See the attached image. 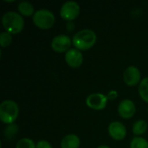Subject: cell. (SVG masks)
Here are the masks:
<instances>
[{"label": "cell", "instance_id": "6da1fadb", "mask_svg": "<svg viewBox=\"0 0 148 148\" xmlns=\"http://www.w3.org/2000/svg\"><path fill=\"white\" fill-rule=\"evenodd\" d=\"M2 23L6 31L10 34H17L21 32L24 27V20L23 16L15 11H8L3 14Z\"/></svg>", "mask_w": 148, "mask_h": 148}, {"label": "cell", "instance_id": "7a4b0ae2", "mask_svg": "<svg viewBox=\"0 0 148 148\" xmlns=\"http://www.w3.org/2000/svg\"><path fill=\"white\" fill-rule=\"evenodd\" d=\"M96 38L95 31L89 29H84L74 35L72 42L77 49L87 50L95 45Z\"/></svg>", "mask_w": 148, "mask_h": 148}, {"label": "cell", "instance_id": "3957f363", "mask_svg": "<svg viewBox=\"0 0 148 148\" xmlns=\"http://www.w3.org/2000/svg\"><path fill=\"white\" fill-rule=\"evenodd\" d=\"M19 108L17 104L11 101H3L0 105V119L5 124H12L17 118Z\"/></svg>", "mask_w": 148, "mask_h": 148}, {"label": "cell", "instance_id": "277c9868", "mask_svg": "<svg viewBox=\"0 0 148 148\" xmlns=\"http://www.w3.org/2000/svg\"><path fill=\"white\" fill-rule=\"evenodd\" d=\"M56 21L54 14L46 9H41L35 12L33 15V23L41 29L51 28Z\"/></svg>", "mask_w": 148, "mask_h": 148}, {"label": "cell", "instance_id": "5b68a950", "mask_svg": "<svg viewBox=\"0 0 148 148\" xmlns=\"http://www.w3.org/2000/svg\"><path fill=\"white\" fill-rule=\"evenodd\" d=\"M80 12V6L75 1H67L65 2L60 10L61 16L68 21L75 19Z\"/></svg>", "mask_w": 148, "mask_h": 148}, {"label": "cell", "instance_id": "8992f818", "mask_svg": "<svg viewBox=\"0 0 148 148\" xmlns=\"http://www.w3.org/2000/svg\"><path fill=\"white\" fill-rule=\"evenodd\" d=\"M107 101H108V97L99 93L92 94L88 95L86 99V103L88 107L95 110L103 109L107 106Z\"/></svg>", "mask_w": 148, "mask_h": 148}, {"label": "cell", "instance_id": "52a82bcc", "mask_svg": "<svg viewBox=\"0 0 148 148\" xmlns=\"http://www.w3.org/2000/svg\"><path fill=\"white\" fill-rule=\"evenodd\" d=\"M71 39L66 35H58L51 41V47L56 52H64L69 50Z\"/></svg>", "mask_w": 148, "mask_h": 148}, {"label": "cell", "instance_id": "ba28073f", "mask_svg": "<svg viewBox=\"0 0 148 148\" xmlns=\"http://www.w3.org/2000/svg\"><path fill=\"white\" fill-rule=\"evenodd\" d=\"M140 71L135 66L128 67L123 75V80L125 83L128 86H135L139 83L140 80Z\"/></svg>", "mask_w": 148, "mask_h": 148}, {"label": "cell", "instance_id": "9c48e42d", "mask_svg": "<svg viewBox=\"0 0 148 148\" xmlns=\"http://www.w3.org/2000/svg\"><path fill=\"white\" fill-rule=\"evenodd\" d=\"M65 61L70 67L77 68L82 65L83 62V56L77 49H70L65 55Z\"/></svg>", "mask_w": 148, "mask_h": 148}, {"label": "cell", "instance_id": "30bf717a", "mask_svg": "<svg viewBox=\"0 0 148 148\" xmlns=\"http://www.w3.org/2000/svg\"><path fill=\"white\" fill-rule=\"evenodd\" d=\"M108 134L113 139L121 140L125 138L127 134V129L121 122L113 121L108 126Z\"/></svg>", "mask_w": 148, "mask_h": 148}, {"label": "cell", "instance_id": "8fae6325", "mask_svg": "<svg viewBox=\"0 0 148 148\" xmlns=\"http://www.w3.org/2000/svg\"><path fill=\"white\" fill-rule=\"evenodd\" d=\"M135 105L128 99L123 100L118 107V112L120 115L124 119H130L135 114Z\"/></svg>", "mask_w": 148, "mask_h": 148}, {"label": "cell", "instance_id": "7c38bea8", "mask_svg": "<svg viewBox=\"0 0 148 148\" xmlns=\"http://www.w3.org/2000/svg\"><path fill=\"white\" fill-rule=\"evenodd\" d=\"M80 146V139L75 134L66 135L61 142L62 148H78Z\"/></svg>", "mask_w": 148, "mask_h": 148}, {"label": "cell", "instance_id": "4fadbf2b", "mask_svg": "<svg viewBox=\"0 0 148 148\" xmlns=\"http://www.w3.org/2000/svg\"><path fill=\"white\" fill-rule=\"evenodd\" d=\"M18 10L21 14L24 16H31L34 15V7L33 5L26 1H23L18 4Z\"/></svg>", "mask_w": 148, "mask_h": 148}, {"label": "cell", "instance_id": "5bb4252c", "mask_svg": "<svg viewBox=\"0 0 148 148\" xmlns=\"http://www.w3.org/2000/svg\"><path fill=\"white\" fill-rule=\"evenodd\" d=\"M147 129V124L143 120H139L134 123L133 126V133L135 135H140L143 134L146 130Z\"/></svg>", "mask_w": 148, "mask_h": 148}, {"label": "cell", "instance_id": "9a60e30c", "mask_svg": "<svg viewBox=\"0 0 148 148\" xmlns=\"http://www.w3.org/2000/svg\"><path fill=\"white\" fill-rule=\"evenodd\" d=\"M139 94L140 97L148 102V76L142 79L139 86Z\"/></svg>", "mask_w": 148, "mask_h": 148}, {"label": "cell", "instance_id": "2e32d148", "mask_svg": "<svg viewBox=\"0 0 148 148\" xmlns=\"http://www.w3.org/2000/svg\"><path fill=\"white\" fill-rule=\"evenodd\" d=\"M130 148H148V141L141 137H134L131 141Z\"/></svg>", "mask_w": 148, "mask_h": 148}, {"label": "cell", "instance_id": "e0dca14e", "mask_svg": "<svg viewBox=\"0 0 148 148\" xmlns=\"http://www.w3.org/2000/svg\"><path fill=\"white\" fill-rule=\"evenodd\" d=\"M16 148H36V145H35L32 140L29 138H23L17 142Z\"/></svg>", "mask_w": 148, "mask_h": 148}, {"label": "cell", "instance_id": "ac0fdd59", "mask_svg": "<svg viewBox=\"0 0 148 148\" xmlns=\"http://www.w3.org/2000/svg\"><path fill=\"white\" fill-rule=\"evenodd\" d=\"M11 41H12V36L10 33L5 31L0 34V45L2 47H6L10 45Z\"/></svg>", "mask_w": 148, "mask_h": 148}, {"label": "cell", "instance_id": "d6986e66", "mask_svg": "<svg viewBox=\"0 0 148 148\" xmlns=\"http://www.w3.org/2000/svg\"><path fill=\"white\" fill-rule=\"evenodd\" d=\"M36 148H52V147L47 140H40L36 144Z\"/></svg>", "mask_w": 148, "mask_h": 148}, {"label": "cell", "instance_id": "ffe728a7", "mask_svg": "<svg viewBox=\"0 0 148 148\" xmlns=\"http://www.w3.org/2000/svg\"><path fill=\"white\" fill-rule=\"evenodd\" d=\"M97 148H110L108 146H105V145H101V146H99Z\"/></svg>", "mask_w": 148, "mask_h": 148}, {"label": "cell", "instance_id": "44dd1931", "mask_svg": "<svg viewBox=\"0 0 148 148\" xmlns=\"http://www.w3.org/2000/svg\"><path fill=\"white\" fill-rule=\"evenodd\" d=\"M147 111H148V109H147Z\"/></svg>", "mask_w": 148, "mask_h": 148}]
</instances>
